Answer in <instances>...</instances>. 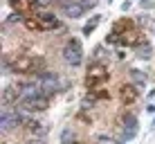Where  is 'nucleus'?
Masks as SVG:
<instances>
[{"mask_svg": "<svg viewBox=\"0 0 155 144\" xmlns=\"http://www.w3.org/2000/svg\"><path fill=\"white\" fill-rule=\"evenodd\" d=\"M108 43H119V45H133L140 43L137 39V27L133 18H119L113 25V32L108 34Z\"/></svg>", "mask_w": 155, "mask_h": 144, "instance_id": "obj_1", "label": "nucleus"}, {"mask_svg": "<svg viewBox=\"0 0 155 144\" xmlns=\"http://www.w3.org/2000/svg\"><path fill=\"white\" fill-rule=\"evenodd\" d=\"M43 65H45V59H43V56L23 54V56H18V59L12 63V70L18 72V74H36V72L43 70Z\"/></svg>", "mask_w": 155, "mask_h": 144, "instance_id": "obj_2", "label": "nucleus"}, {"mask_svg": "<svg viewBox=\"0 0 155 144\" xmlns=\"http://www.w3.org/2000/svg\"><path fill=\"white\" fill-rule=\"evenodd\" d=\"M106 79H108L106 68L101 65V63H92V65L88 68V74H85V88L88 90H97L99 83H104Z\"/></svg>", "mask_w": 155, "mask_h": 144, "instance_id": "obj_3", "label": "nucleus"}, {"mask_svg": "<svg viewBox=\"0 0 155 144\" xmlns=\"http://www.w3.org/2000/svg\"><path fill=\"white\" fill-rule=\"evenodd\" d=\"M63 59H65L70 65H79L83 61V47H81V41L79 39H70L63 47Z\"/></svg>", "mask_w": 155, "mask_h": 144, "instance_id": "obj_4", "label": "nucleus"}, {"mask_svg": "<svg viewBox=\"0 0 155 144\" xmlns=\"http://www.w3.org/2000/svg\"><path fill=\"white\" fill-rule=\"evenodd\" d=\"M119 129H121V133H119V137H117V142H126V140H130V137H135L137 135V117L133 113H126L119 122Z\"/></svg>", "mask_w": 155, "mask_h": 144, "instance_id": "obj_5", "label": "nucleus"}, {"mask_svg": "<svg viewBox=\"0 0 155 144\" xmlns=\"http://www.w3.org/2000/svg\"><path fill=\"white\" fill-rule=\"evenodd\" d=\"M38 86L43 90V95H54L58 86H61V81H58V77L54 72H41V77H38Z\"/></svg>", "mask_w": 155, "mask_h": 144, "instance_id": "obj_6", "label": "nucleus"}, {"mask_svg": "<svg viewBox=\"0 0 155 144\" xmlns=\"http://www.w3.org/2000/svg\"><path fill=\"white\" fill-rule=\"evenodd\" d=\"M9 5H12L14 14H20L25 18L36 12V0H9Z\"/></svg>", "mask_w": 155, "mask_h": 144, "instance_id": "obj_7", "label": "nucleus"}, {"mask_svg": "<svg viewBox=\"0 0 155 144\" xmlns=\"http://www.w3.org/2000/svg\"><path fill=\"white\" fill-rule=\"evenodd\" d=\"M50 106L45 95H38V97H31V99H25L23 101V110H31V113H38V110H45Z\"/></svg>", "mask_w": 155, "mask_h": 144, "instance_id": "obj_8", "label": "nucleus"}, {"mask_svg": "<svg viewBox=\"0 0 155 144\" xmlns=\"http://www.w3.org/2000/svg\"><path fill=\"white\" fill-rule=\"evenodd\" d=\"M137 97H140V92H137V86H133V83H126L119 88V99L124 104H135Z\"/></svg>", "mask_w": 155, "mask_h": 144, "instance_id": "obj_9", "label": "nucleus"}, {"mask_svg": "<svg viewBox=\"0 0 155 144\" xmlns=\"http://www.w3.org/2000/svg\"><path fill=\"white\" fill-rule=\"evenodd\" d=\"M36 20H38L41 29H56V27H61V23H58V18L54 14H38Z\"/></svg>", "mask_w": 155, "mask_h": 144, "instance_id": "obj_10", "label": "nucleus"}, {"mask_svg": "<svg viewBox=\"0 0 155 144\" xmlns=\"http://www.w3.org/2000/svg\"><path fill=\"white\" fill-rule=\"evenodd\" d=\"M85 12H88V9H85V5L81 2V0H77V2H72L68 9H63V14H65L68 18H81Z\"/></svg>", "mask_w": 155, "mask_h": 144, "instance_id": "obj_11", "label": "nucleus"}, {"mask_svg": "<svg viewBox=\"0 0 155 144\" xmlns=\"http://www.w3.org/2000/svg\"><path fill=\"white\" fill-rule=\"evenodd\" d=\"M23 122V117L20 115H16V113H7V108L2 110V129L7 131V129H16V126Z\"/></svg>", "mask_w": 155, "mask_h": 144, "instance_id": "obj_12", "label": "nucleus"}, {"mask_svg": "<svg viewBox=\"0 0 155 144\" xmlns=\"http://www.w3.org/2000/svg\"><path fill=\"white\" fill-rule=\"evenodd\" d=\"M16 99H18V90L14 86H5L2 88V106L7 108V104H14Z\"/></svg>", "mask_w": 155, "mask_h": 144, "instance_id": "obj_13", "label": "nucleus"}, {"mask_svg": "<svg viewBox=\"0 0 155 144\" xmlns=\"http://www.w3.org/2000/svg\"><path fill=\"white\" fill-rule=\"evenodd\" d=\"M130 81H133V86H137V88H144L146 86V74H144L142 70H135V68H133L130 72Z\"/></svg>", "mask_w": 155, "mask_h": 144, "instance_id": "obj_14", "label": "nucleus"}, {"mask_svg": "<svg viewBox=\"0 0 155 144\" xmlns=\"http://www.w3.org/2000/svg\"><path fill=\"white\" fill-rule=\"evenodd\" d=\"M27 129H29V133H31L34 137H43V135H47V126H45V124H41V122H29Z\"/></svg>", "mask_w": 155, "mask_h": 144, "instance_id": "obj_15", "label": "nucleus"}, {"mask_svg": "<svg viewBox=\"0 0 155 144\" xmlns=\"http://www.w3.org/2000/svg\"><path fill=\"white\" fill-rule=\"evenodd\" d=\"M148 54H151V45H148L146 41H140V43L135 45V56H140V59H148Z\"/></svg>", "mask_w": 155, "mask_h": 144, "instance_id": "obj_16", "label": "nucleus"}, {"mask_svg": "<svg viewBox=\"0 0 155 144\" xmlns=\"http://www.w3.org/2000/svg\"><path fill=\"white\" fill-rule=\"evenodd\" d=\"M101 23V16H92V18L88 20V25H85V29H83V34L88 36V34H92V29L97 27V25Z\"/></svg>", "mask_w": 155, "mask_h": 144, "instance_id": "obj_17", "label": "nucleus"}, {"mask_svg": "<svg viewBox=\"0 0 155 144\" xmlns=\"http://www.w3.org/2000/svg\"><path fill=\"white\" fill-rule=\"evenodd\" d=\"M61 144H77V142H74V133H72V131H63Z\"/></svg>", "mask_w": 155, "mask_h": 144, "instance_id": "obj_18", "label": "nucleus"}, {"mask_svg": "<svg viewBox=\"0 0 155 144\" xmlns=\"http://www.w3.org/2000/svg\"><path fill=\"white\" fill-rule=\"evenodd\" d=\"M140 7L142 9H153L155 7V0H140Z\"/></svg>", "mask_w": 155, "mask_h": 144, "instance_id": "obj_19", "label": "nucleus"}, {"mask_svg": "<svg viewBox=\"0 0 155 144\" xmlns=\"http://www.w3.org/2000/svg\"><path fill=\"white\" fill-rule=\"evenodd\" d=\"M54 2H56V5H58L61 9H68V7H70L72 2H77V0H54Z\"/></svg>", "mask_w": 155, "mask_h": 144, "instance_id": "obj_20", "label": "nucleus"}, {"mask_svg": "<svg viewBox=\"0 0 155 144\" xmlns=\"http://www.w3.org/2000/svg\"><path fill=\"white\" fill-rule=\"evenodd\" d=\"M20 20V14H12V16H7V23H18Z\"/></svg>", "mask_w": 155, "mask_h": 144, "instance_id": "obj_21", "label": "nucleus"}, {"mask_svg": "<svg viewBox=\"0 0 155 144\" xmlns=\"http://www.w3.org/2000/svg\"><path fill=\"white\" fill-rule=\"evenodd\" d=\"M29 144H43V142L41 140H34V142H29Z\"/></svg>", "mask_w": 155, "mask_h": 144, "instance_id": "obj_22", "label": "nucleus"}, {"mask_svg": "<svg viewBox=\"0 0 155 144\" xmlns=\"http://www.w3.org/2000/svg\"><path fill=\"white\" fill-rule=\"evenodd\" d=\"M151 129H155V119H153V126H151Z\"/></svg>", "mask_w": 155, "mask_h": 144, "instance_id": "obj_23", "label": "nucleus"}]
</instances>
